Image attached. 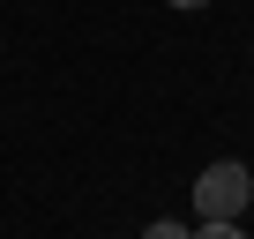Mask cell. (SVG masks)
Returning <instances> with one entry per match:
<instances>
[{
    "label": "cell",
    "instance_id": "obj_1",
    "mask_svg": "<svg viewBox=\"0 0 254 239\" xmlns=\"http://www.w3.org/2000/svg\"><path fill=\"white\" fill-rule=\"evenodd\" d=\"M247 194H254V179H247V165H209L202 172V187H194V209H202V224H239V209H247Z\"/></svg>",
    "mask_w": 254,
    "mask_h": 239
},
{
    "label": "cell",
    "instance_id": "obj_2",
    "mask_svg": "<svg viewBox=\"0 0 254 239\" xmlns=\"http://www.w3.org/2000/svg\"><path fill=\"white\" fill-rule=\"evenodd\" d=\"M165 8H209V0H165Z\"/></svg>",
    "mask_w": 254,
    "mask_h": 239
}]
</instances>
